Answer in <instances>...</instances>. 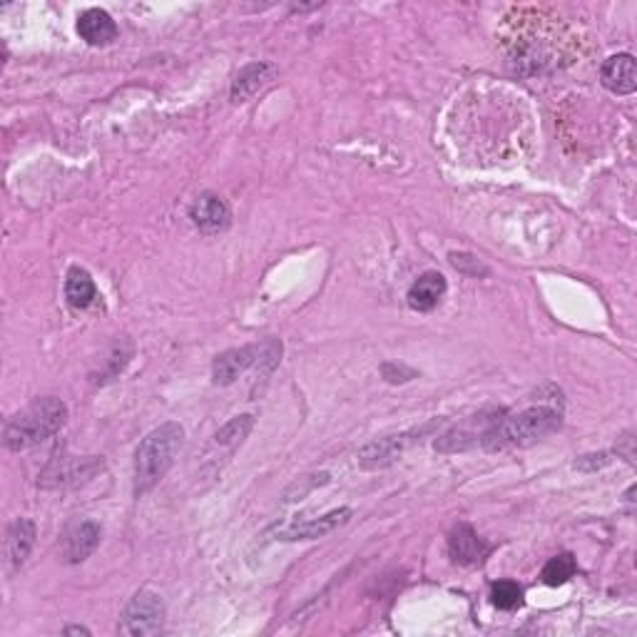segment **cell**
I'll use <instances>...</instances> for the list:
<instances>
[{"instance_id": "cell-1", "label": "cell", "mask_w": 637, "mask_h": 637, "mask_svg": "<svg viewBox=\"0 0 637 637\" xmlns=\"http://www.w3.org/2000/svg\"><path fill=\"white\" fill-rule=\"evenodd\" d=\"M563 424L560 411L548 406H533V409L511 414L506 419H496L481 436L486 451H506V448H528L543 441L545 436L555 433Z\"/></svg>"}, {"instance_id": "cell-2", "label": "cell", "mask_w": 637, "mask_h": 637, "mask_svg": "<svg viewBox=\"0 0 637 637\" xmlns=\"http://www.w3.org/2000/svg\"><path fill=\"white\" fill-rule=\"evenodd\" d=\"M182 443H185V428L172 421L157 426L142 438L135 451V496H145L165 478Z\"/></svg>"}, {"instance_id": "cell-3", "label": "cell", "mask_w": 637, "mask_h": 637, "mask_svg": "<svg viewBox=\"0 0 637 637\" xmlns=\"http://www.w3.org/2000/svg\"><path fill=\"white\" fill-rule=\"evenodd\" d=\"M68 421V406L55 396L33 401L5 424L3 443L10 451H25L48 441Z\"/></svg>"}, {"instance_id": "cell-4", "label": "cell", "mask_w": 637, "mask_h": 637, "mask_svg": "<svg viewBox=\"0 0 637 637\" xmlns=\"http://www.w3.org/2000/svg\"><path fill=\"white\" fill-rule=\"evenodd\" d=\"M282 356V344L277 339H267L262 344L239 346L219 354L212 364V379L217 386H229L239 379L247 369L259 364H267L272 369Z\"/></svg>"}, {"instance_id": "cell-5", "label": "cell", "mask_w": 637, "mask_h": 637, "mask_svg": "<svg viewBox=\"0 0 637 637\" xmlns=\"http://www.w3.org/2000/svg\"><path fill=\"white\" fill-rule=\"evenodd\" d=\"M162 628H165V603L152 590H140L127 603L125 613H122L120 633L130 637H145L162 633Z\"/></svg>"}, {"instance_id": "cell-6", "label": "cell", "mask_w": 637, "mask_h": 637, "mask_svg": "<svg viewBox=\"0 0 637 637\" xmlns=\"http://www.w3.org/2000/svg\"><path fill=\"white\" fill-rule=\"evenodd\" d=\"M433 424H428L424 428H414L409 433H399V436H386L379 438V441L369 443V446L361 448L359 453V466L366 468V471H376V468H386L391 466L394 461H399L401 453L406 451L409 446L421 441L426 431H431Z\"/></svg>"}, {"instance_id": "cell-7", "label": "cell", "mask_w": 637, "mask_h": 637, "mask_svg": "<svg viewBox=\"0 0 637 637\" xmlns=\"http://www.w3.org/2000/svg\"><path fill=\"white\" fill-rule=\"evenodd\" d=\"M488 553H491V543L483 540L468 523H458L448 535V555L453 558V563L473 568V565H481Z\"/></svg>"}, {"instance_id": "cell-8", "label": "cell", "mask_w": 637, "mask_h": 637, "mask_svg": "<svg viewBox=\"0 0 637 637\" xmlns=\"http://www.w3.org/2000/svg\"><path fill=\"white\" fill-rule=\"evenodd\" d=\"M190 217L195 222V227L205 234H217L224 232L232 222V212H229L227 202L219 195H212V192H205L195 200V205L190 207Z\"/></svg>"}, {"instance_id": "cell-9", "label": "cell", "mask_w": 637, "mask_h": 637, "mask_svg": "<svg viewBox=\"0 0 637 637\" xmlns=\"http://www.w3.org/2000/svg\"><path fill=\"white\" fill-rule=\"evenodd\" d=\"M600 80L615 95H633L637 90V65L630 53L613 55L600 68Z\"/></svg>"}, {"instance_id": "cell-10", "label": "cell", "mask_w": 637, "mask_h": 637, "mask_svg": "<svg viewBox=\"0 0 637 637\" xmlns=\"http://www.w3.org/2000/svg\"><path fill=\"white\" fill-rule=\"evenodd\" d=\"M351 518V508H339V511H331L321 518H312V521H299L292 526L282 528L277 533L279 540H314L324 538V535L334 533L336 528L344 526Z\"/></svg>"}, {"instance_id": "cell-11", "label": "cell", "mask_w": 637, "mask_h": 637, "mask_svg": "<svg viewBox=\"0 0 637 637\" xmlns=\"http://www.w3.org/2000/svg\"><path fill=\"white\" fill-rule=\"evenodd\" d=\"M100 535H103V528L95 521L75 523L73 528H68L63 540L65 560L68 563H83V560H88L100 545Z\"/></svg>"}, {"instance_id": "cell-12", "label": "cell", "mask_w": 637, "mask_h": 637, "mask_svg": "<svg viewBox=\"0 0 637 637\" xmlns=\"http://www.w3.org/2000/svg\"><path fill=\"white\" fill-rule=\"evenodd\" d=\"M448 284L441 272H424L414 284H411L406 302L414 312H433L441 304L443 294H446Z\"/></svg>"}, {"instance_id": "cell-13", "label": "cell", "mask_w": 637, "mask_h": 637, "mask_svg": "<svg viewBox=\"0 0 637 637\" xmlns=\"http://www.w3.org/2000/svg\"><path fill=\"white\" fill-rule=\"evenodd\" d=\"M117 33H120V30H117V23L103 8L85 10V13L78 18V35L88 45H95V48L110 45L112 40L117 38Z\"/></svg>"}, {"instance_id": "cell-14", "label": "cell", "mask_w": 637, "mask_h": 637, "mask_svg": "<svg viewBox=\"0 0 637 637\" xmlns=\"http://www.w3.org/2000/svg\"><path fill=\"white\" fill-rule=\"evenodd\" d=\"M277 68L272 63H252L247 68H242L237 73L232 83V100L234 103H244V100L252 98L254 93L264 88L267 83H272Z\"/></svg>"}, {"instance_id": "cell-15", "label": "cell", "mask_w": 637, "mask_h": 637, "mask_svg": "<svg viewBox=\"0 0 637 637\" xmlns=\"http://www.w3.org/2000/svg\"><path fill=\"white\" fill-rule=\"evenodd\" d=\"M35 545V523L28 518H18L5 535V560L10 568H20Z\"/></svg>"}, {"instance_id": "cell-16", "label": "cell", "mask_w": 637, "mask_h": 637, "mask_svg": "<svg viewBox=\"0 0 637 637\" xmlns=\"http://www.w3.org/2000/svg\"><path fill=\"white\" fill-rule=\"evenodd\" d=\"M65 299H68L70 307L75 309H88L90 304L98 299V287H95L88 269L83 267L70 269L68 277H65Z\"/></svg>"}, {"instance_id": "cell-17", "label": "cell", "mask_w": 637, "mask_h": 637, "mask_svg": "<svg viewBox=\"0 0 637 637\" xmlns=\"http://www.w3.org/2000/svg\"><path fill=\"white\" fill-rule=\"evenodd\" d=\"M575 570H578V563H575L573 555L563 553V555H555V558H550L548 563H545L540 578H543V583L550 585V588H558V585L568 583V580L573 578Z\"/></svg>"}, {"instance_id": "cell-18", "label": "cell", "mask_w": 637, "mask_h": 637, "mask_svg": "<svg viewBox=\"0 0 637 637\" xmlns=\"http://www.w3.org/2000/svg\"><path fill=\"white\" fill-rule=\"evenodd\" d=\"M491 600L498 610H516L523 605V588L513 580H498L491 590Z\"/></svg>"}, {"instance_id": "cell-19", "label": "cell", "mask_w": 637, "mask_h": 637, "mask_svg": "<svg viewBox=\"0 0 637 637\" xmlns=\"http://www.w3.org/2000/svg\"><path fill=\"white\" fill-rule=\"evenodd\" d=\"M252 426H254L252 416H237V419L229 421V424L224 426L214 438H217V443H222V446H227V443H239L249 431H252Z\"/></svg>"}, {"instance_id": "cell-20", "label": "cell", "mask_w": 637, "mask_h": 637, "mask_svg": "<svg viewBox=\"0 0 637 637\" xmlns=\"http://www.w3.org/2000/svg\"><path fill=\"white\" fill-rule=\"evenodd\" d=\"M610 463V453H593V456H583L575 461V468L580 471H595V468H603Z\"/></svg>"}, {"instance_id": "cell-21", "label": "cell", "mask_w": 637, "mask_h": 637, "mask_svg": "<svg viewBox=\"0 0 637 637\" xmlns=\"http://www.w3.org/2000/svg\"><path fill=\"white\" fill-rule=\"evenodd\" d=\"M65 635H90L88 628H83V625H68V628L63 630Z\"/></svg>"}]
</instances>
